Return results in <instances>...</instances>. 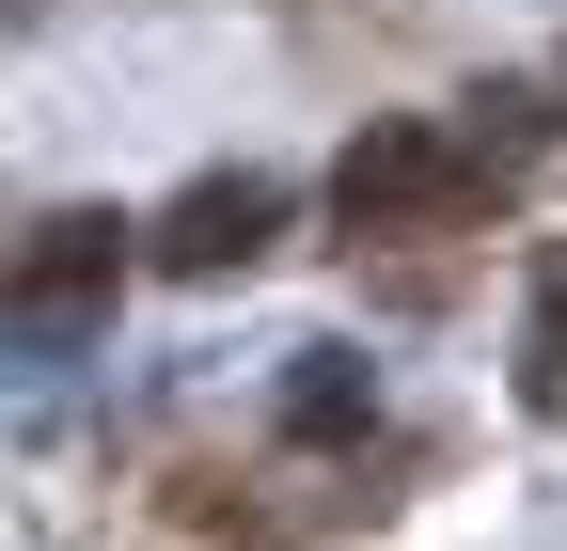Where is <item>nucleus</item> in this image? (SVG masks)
Wrapping results in <instances>:
<instances>
[{
  "label": "nucleus",
  "instance_id": "nucleus-1",
  "mask_svg": "<svg viewBox=\"0 0 567 551\" xmlns=\"http://www.w3.org/2000/svg\"><path fill=\"white\" fill-rule=\"evenodd\" d=\"M488 189H505V158H488L473 126H442V111H379L363 143L331 158V221H347V252H425V237H473Z\"/></svg>",
  "mask_w": 567,
  "mask_h": 551
},
{
  "label": "nucleus",
  "instance_id": "nucleus-2",
  "mask_svg": "<svg viewBox=\"0 0 567 551\" xmlns=\"http://www.w3.org/2000/svg\"><path fill=\"white\" fill-rule=\"evenodd\" d=\"M111 284H126V221H111V205L32 221L17 268H0V347H80V331L111 315Z\"/></svg>",
  "mask_w": 567,
  "mask_h": 551
},
{
  "label": "nucleus",
  "instance_id": "nucleus-3",
  "mask_svg": "<svg viewBox=\"0 0 567 551\" xmlns=\"http://www.w3.org/2000/svg\"><path fill=\"white\" fill-rule=\"evenodd\" d=\"M268 237H284V189L268 174H205V189L158 205V268H174V284H237Z\"/></svg>",
  "mask_w": 567,
  "mask_h": 551
},
{
  "label": "nucleus",
  "instance_id": "nucleus-4",
  "mask_svg": "<svg viewBox=\"0 0 567 551\" xmlns=\"http://www.w3.org/2000/svg\"><path fill=\"white\" fill-rule=\"evenodd\" d=\"M363 363H347V347H300V378H284V426H300V441H363Z\"/></svg>",
  "mask_w": 567,
  "mask_h": 551
},
{
  "label": "nucleus",
  "instance_id": "nucleus-5",
  "mask_svg": "<svg viewBox=\"0 0 567 551\" xmlns=\"http://www.w3.org/2000/svg\"><path fill=\"white\" fill-rule=\"evenodd\" d=\"M520 394H536V409H567V252L536 268V315H520Z\"/></svg>",
  "mask_w": 567,
  "mask_h": 551
}]
</instances>
